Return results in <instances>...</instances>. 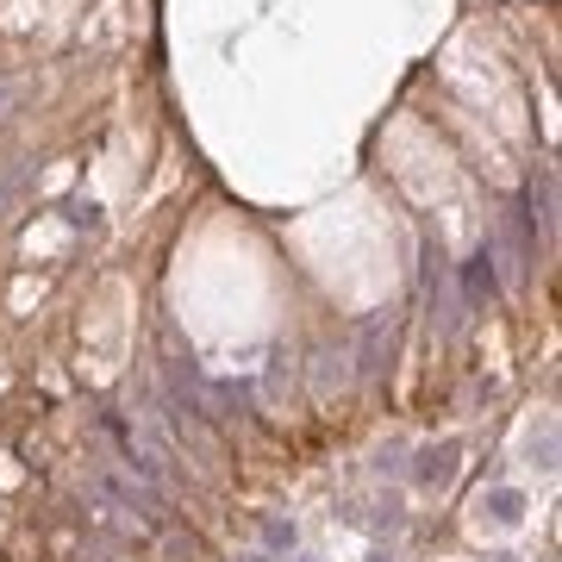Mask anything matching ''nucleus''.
Instances as JSON below:
<instances>
[{
	"instance_id": "f257e3e1",
	"label": "nucleus",
	"mask_w": 562,
	"mask_h": 562,
	"mask_svg": "<svg viewBox=\"0 0 562 562\" xmlns=\"http://www.w3.org/2000/svg\"><path fill=\"white\" fill-rule=\"evenodd\" d=\"M462 469V438H443V443H425L419 462H413V482L425 487V494H443V487L457 482Z\"/></svg>"
},
{
	"instance_id": "f03ea898",
	"label": "nucleus",
	"mask_w": 562,
	"mask_h": 562,
	"mask_svg": "<svg viewBox=\"0 0 562 562\" xmlns=\"http://www.w3.org/2000/svg\"><path fill=\"white\" fill-rule=\"evenodd\" d=\"M294 550H301V519L294 513H262V557L288 562Z\"/></svg>"
},
{
	"instance_id": "7ed1b4c3",
	"label": "nucleus",
	"mask_w": 562,
	"mask_h": 562,
	"mask_svg": "<svg viewBox=\"0 0 562 562\" xmlns=\"http://www.w3.org/2000/svg\"><path fill=\"white\" fill-rule=\"evenodd\" d=\"M462 294H469V301H494V294H501V269H494V244H482V250H475V257L462 262Z\"/></svg>"
},
{
	"instance_id": "20e7f679",
	"label": "nucleus",
	"mask_w": 562,
	"mask_h": 562,
	"mask_svg": "<svg viewBox=\"0 0 562 562\" xmlns=\"http://www.w3.org/2000/svg\"><path fill=\"white\" fill-rule=\"evenodd\" d=\"M525 462H531L538 475H557V419L531 425V438H525Z\"/></svg>"
},
{
	"instance_id": "39448f33",
	"label": "nucleus",
	"mask_w": 562,
	"mask_h": 562,
	"mask_svg": "<svg viewBox=\"0 0 562 562\" xmlns=\"http://www.w3.org/2000/svg\"><path fill=\"white\" fill-rule=\"evenodd\" d=\"M475 506H482V519H494V525H519L525 519V494L519 487H487Z\"/></svg>"
},
{
	"instance_id": "423d86ee",
	"label": "nucleus",
	"mask_w": 562,
	"mask_h": 562,
	"mask_svg": "<svg viewBox=\"0 0 562 562\" xmlns=\"http://www.w3.org/2000/svg\"><path fill=\"white\" fill-rule=\"evenodd\" d=\"M531 206H538L531 220H538V225H543V238H550V225H557V213H550V206H557V181H550V169L531 181Z\"/></svg>"
},
{
	"instance_id": "0eeeda50",
	"label": "nucleus",
	"mask_w": 562,
	"mask_h": 562,
	"mask_svg": "<svg viewBox=\"0 0 562 562\" xmlns=\"http://www.w3.org/2000/svg\"><path fill=\"white\" fill-rule=\"evenodd\" d=\"M244 562H269V557H262V550H250V557H244Z\"/></svg>"
},
{
	"instance_id": "6e6552de",
	"label": "nucleus",
	"mask_w": 562,
	"mask_h": 562,
	"mask_svg": "<svg viewBox=\"0 0 562 562\" xmlns=\"http://www.w3.org/2000/svg\"><path fill=\"white\" fill-rule=\"evenodd\" d=\"M369 562H394V557H387V550H375V557H369Z\"/></svg>"
},
{
	"instance_id": "1a4fd4ad",
	"label": "nucleus",
	"mask_w": 562,
	"mask_h": 562,
	"mask_svg": "<svg viewBox=\"0 0 562 562\" xmlns=\"http://www.w3.org/2000/svg\"><path fill=\"white\" fill-rule=\"evenodd\" d=\"M487 562H519V557H506V550H501V557H487Z\"/></svg>"
}]
</instances>
